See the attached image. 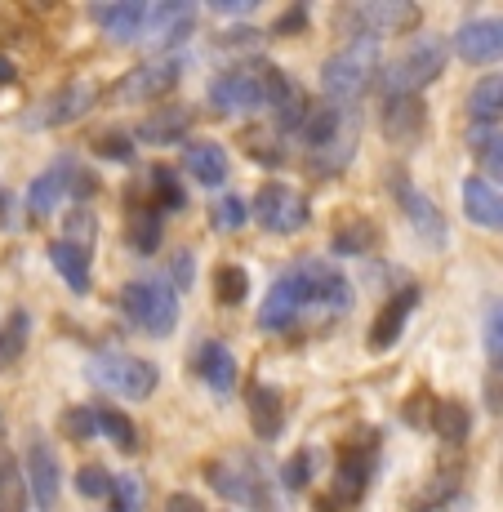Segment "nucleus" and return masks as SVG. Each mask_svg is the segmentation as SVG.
Instances as JSON below:
<instances>
[{"mask_svg":"<svg viewBox=\"0 0 503 512\" xmlns=\"http://www.w3.org/2000/svg\"><path fill=\"white\" fill-rule=\"evenodd\" d=\"M348 299H352L348 277H343L334 263L299 259L290 272H281V277L272 281L268 299H263V308H259V326L268 334H285L299 326L308 312L334 317V312L348 308Z\"/></svg>","mask_w":503,"mask_h":512,"instance_id":"f257e3e1","label":"nucleus"},{"mask_svg":"<svg viewBox=\"0 0 503 512\" xmlns=\"http://www.w3.org/2000/svg\"><path fill=\"white\" fill-rule=\"evenodd\" d=\"M379 76H383L379 41H348L321 63V90H325L330 103L352 107L374 81H379Z\"/></svg>","mask_w":503,"mask_h":512,"instance_id":"f03ea898","label":"nucleus"},{"mask_svg":"<svg viewBox=\"0 0 503 512\" xmlns=\"http://www.w3.org/2000/svg\"><path fill=\"white\" fill-rule=\"evenodd\" d=\"M276 67L272 63H241L232 72L214 76L210 81V103L219 116H245V112H263L272 107V85H276Z\"/></svg>","mask_w":503,"mask_h":512,"instance_id":"7ed1b4c3","label":"nucleus"},{"mask_svg":"<svg viewBox=\"0 0 503 512\" xmlns=\"http://www.w3.org/2000/svg\"><path fill=\"white\" fill-rule=\"evenodd\" d=\"M121 312L134 330L152 334V339H165V334L179 326V290L161 277L130 281L121 290Z\"/></svg>","mask_w":503,"mask_h":512,"instance_id":"20e7f679","label":"nucleus"},{"mask_svg":"<svg viewBox=\"0 0 503 512\" xmlns=\"http://www.w3.org/2000/svg\"><path fill=\"white\" fill-rule=\"evenodd\" d=\"M450 49L441 36H419L406 54L392 67H383V94L388 98H419L423 85H432L441 72H446Z\"/></svg>","mask_w":503,"mask_h":512,"instance_id":"39448f33","label":"nucleus"},{"mask_svg":"<svg viewBox=\"0 0 503 512\" xmlns=\"http://www.w3.org/2000/svg\"><path fill=\"white\" fill-rule=\"evenodd\" d=\"M90 383L107 397L147 401L161 383V370L147 357H130V352H98V357H90Z\"/></svg>","mask_w":503,"mask_h":512,"instance_id":"423d86ee","label":"nucleus"},{"mask_svg":"<svg viewBox=\"0 0 503 512\" xmlns=\"http://www.w3.org/2000/svg\"><path fill=\"white\" fill-rule=\"evenodd\" d=\"M334 23L357 41H379V36H401L419 27V5H410V0H361V5H343Z\"/></svg>","mask_w":503,"mask_h":512,"instance_id":"0eeeda50","label":"nucleus"},{"mask_svg":"<svg viewBox=\"0 0 503 512\" xmlns=\"http://www.w3.org/2000/svg\"><path fill=\"white\" fill-rule=\"evenodd\" d=\"M183 54H152V58H143L138 67H130V72L116 81V90H112V103H121V107H143V103H161L165 94H174L179 90V81H183Z\"/></svg>","mask_w":503,"mask_h":512,"instance_id":"6e6552de","label":"nucleus"},{"mask_svg":"<svg viewBox=\"0 0 503 512\" xmlns=\"http://www.w3.org/2000/svg\"><path fill=\"white\" fill-rule=\"evenodd\" d=\"M250 219L272 236H294L312 223V201L290 183H263L259 192H254Z\"/></svg>","mask_w":503,"mask_h":512,"instance_id":"1a4fd4ad","label":"nucleus"},{"mask_svg":"<svg viewBox=\"0 0 503 512\" xmlns=\"http://www.w3.org/2000/svg\"><path fill=\"white\" fill-rule=\"evenodd\" d=\"M205 481H210L223 499H232V504H250L254 512H276L268 477H263V468L254 464V459L250 464H210L205 468Z\"/></svg>","mask_w":503,"mask_h":512,"instance_id":"9d476101","label":"nucleus"},{"mask_svg":"<svg viewBox=\"0 0 503 512\" xmlns=\"http://www.w3.org/2000/svg\"><path fill=\"white\" fill-rule=\"evenodd\" d=\"M98 103V85L94 81H72L63 90H54L45 103H36V112H27V130H63V125L90 116V107Z\"/></svg>","mask_w":503,"mask_h":512,"instance_id":"9b49d317","label":"nucleus"},{"mask_svg":"<svg viewBox=\"0 0 503 512\" xmlns=\"http://www.w3.org/2000/svg\"><path fill=\"white\" fill-rule=\"evenodd\" d=\"M23 472H27V490H32V504L41 512L58 508V495H63V468H58V455L45 437L27 441V455H23Z\"/></svg>","mask_w":503,"mask_h":512,"instance_id":"f8f14e48","label":"nucleus"},{"mask_svg":"<svg viewBox=\"0 0 503 512\" xmlns=\"http://www.w3.org/2000/svg\"><path fill=\"white\" fill-rule=\"evenodd\" d=\"M196 27V5L192 0H165V5H152V18L143 27V41L156 49V54H174V45H183Z\"/></svg>","mask_w":503,"mask_h":512,"instance_id":"ddd939ff","label":"nucleus"},{"mask_svg":"<svg viewBox=\"0 0 503 512\" xmlns=\"http://www.w3.org/2000/svg\"><path fill=\"white\" fill-rule=\"evenodd\" d=\"M392 192H397L401 210H406L410 228L419 232V241H428L432 250H446V245H450V228H446V219H441L437 205H432L423 192H414V187L406 183V174H392Z\"/></svg>","mask_w":503,"mask_h":512,"instance_id":"4468645a","label":"nucleus"},{"mask_svg":"<svg viewBox=\"0 0 503 512\" xmlns=\"http://www.w3.org/2000/svg\"><path fill=\"white\" fill-rule=\"evenodd\" d=\"M196 125V112L187 103H165V107H152L143 121L134 125V139L147 143V147H174L192 134Z\"/></svg>","mask_w":503,"mask_h":512,"instance_id":"2eb2a0df","label":"nucleus"},{"mask_svg":"<svg viewBox=\"0 0 503 512\" xmlns=\"http://www.w3.org/2000/svg\"><path fill=\"white\" fill-rule=\"evenodd\" d=\"M419 303H423V290H419V285H401V290L392 294L388 303H383L379 317H374V326H370V348H374V352L397 348L401 334H406V321L414 317V308H419Z\"/></svg>","mask_w":503,"mask_h":512,"instance_id":"dca6fc26","label":"nucleus"},{"mask_svg":"<svg viewBox=\"0 0 503 512\" xmlns=\"http://www.w3.org/2000/svg\"><path fill=\"white\" fill-rule=\"evenodd\" d=\"M455 54L472 67H486L503 58V18H468L455 32Z\"/></svg>","mask_w":503,"mask_h":512,"instance_id":"f3484780","label":"nucleus"},{"mask_svg":"<svg viewBox=\"0 0 503 512\" xmlns=\"http://www.w3.org/2000/svg\"><path fill=\"white\" fill-rule=\"evenodd\" d=\"M90 18L112 36V41L130 45V41H143V27H147V18H152V5H147V0H112V5H94Z\"/></svg>","mask_w":503,"mask_h":512,"instance_id":"a211bd4d","label":"nucleus"},{"mask_svg":"<svg viewBox=\"0 0 503 512\" xmlns=\"http://www.w3.org/2000/svg\"><path fill=\"white\" fill-rule=\"evenodd\" d=\"M428 130V107L423 98H383V134L397 147H414Z\"/></svg>","mask_w":503,"mask_h":512,"instance_id":"6ab92c4d","label":"nucleus"},{"mask_svg":"<svg viewBox=\"0 0 503 512\" xmlns=\"http://www.w3.org/2000/svg\"><path fill=\"white\" fill-rule=\"evenodd\" d=\"M196 374L205 379V388L214 397H232L236 392V357L228 352V343H201L196 348Z\"/></svg>","mask_w":503,"mask_h":512,"instance_id":"aec40b11","label":"nucleus"},{"mask_svg":"<svg viewBox=\"0 0 503 512\" xmlns=\"http://www.w3.org/2000/svg\"><path fill=\"white\" fill-rule=\"evenodd\" d=\"M370 472H374V446L348 450V455L339 459V468H334L330 499H339V504H357V499L366 495V486H370Z\"/></svg>","mask_w":503,"mask_h":512,"instance_id":"412c9836","label":"nucleus"},{"mask_svg":"<svg viewBox=\"0 0 503 512\" xmlns=\"http://www.w3.org/2000/svg\"><path fill=\"white\" fill-rule=\"evenodd\" d=\"M308 116H312L308 94H303L299 85L281 72V76H276V85H272V121H276V130H281V134H299Z\"/></svg>","mask_w":503,"mask_h":512,"instance_id":"4be33fe9","label":"nucleus"},{"mask_svg":"<svg viewBox=\"0 0 503 512\" xmlns=\"http://www.w3.org/2000/svg\"><path fill=\"white\" fill-rule=\"evenodd\" d=\"M183 170L205 187H223L232 179V161L219 143H187L183 147Z\"/></svg>","mask_w":503,"mask_h":512,"instance_id":"5701e85b","label":"nucleus"},{"mask_svg":"<svg viewBox=\"0 0 503 512\" xmlns=\"http://www.w3.org/2000/svg\"><path fill=\"white\" fill-rule=\"evenodd\" d=\"M463 214H468L477 228L503 232V196L495 183L486 179H463Z\"/></svg>","mask_w":503,"mask_h":512,"instance_id":"b1692460","label":"nucleus"},{"mask_svg":"<svg viewBox=\"0 0 503 512\" xmlns=\"http://www.w3.org/2000/svg\"><path fill=\"white\" fill-rule=\"evenodd\" d=\"M245 410H250V428L259 432L263 441H272L276 432H281L285 401H281L276 388H268V383H250V392H245Z\"/></svg>","mask_w":503,"mask_h":512,"instance_id":"393cba45","label":"nucleus"},{"mask_svg":"<svg viewBox=\"0 0 503 512\" xmlns=\"http://www.w3.org/2000/svg\"><path fill=\"white\" fill-rule=\"evenodd\" d=\"M49 263H54V272L67 281V290L72 294H90V250L76 241H54L49 245Z\"/></svg>","mask_w":503,"mask_h":512,"instance_id":"a878e982","label":"nucleus"},{"mask_svg":"<svg viewBox=\"0 0 503 512\" xmlns=\"http://www.w3.org/2000/svg\"><path fill=\"white\" fill-rule=\"evenodd\" d=\"M63 196H72V192H67V156H58L41 179L27 187V210H32V219H49Z\"/></svg>","mask_w":503,"mask_h":512,"instance_id":"bb28decb","label":"nucleus"},{"mask_svg":"<svg viewBox=\"0 0 503 512\" xmlns=\"http://www.w3.org/2000/svg\"><path fill=\"white\" fill-rule=\"evenodd\" d=\"M468 116L477 125H495L499 116H503V72H490V76H481L477 85H472V94H468Z\"/></svg>","mask_w":503,"mask_h":512,"instance_id":"cd10ccee","label":"nucleus"},{"mask_svg":"<svg viewBox=\"0 0 503 512\" xmlns=\"http://www.w3.org/2000/svg\"><path fill=\"white\" fill-rule=\"evenodd\" d=\"M432 432H437L446 446H463L472 432V415L463 401H437V410H432Z\"/></svg>","mask_w":503,"mask_h":512,"instance_id":"c85d7f7f","label":"nucleus"},{"mask_svg":"<svg viewBox=\"0 0 503 512\" xmlns=\"http://www.w3.org/2000/svg\"><path fill=\"white\" fill-rule=\"evenodd\" d=\"M32 490H27V472L18 468V459L0 455V512H27Z\"/></svg>","mask_w":503,"mask_h":512,"instance_id":"c756f323","label":"nucleus"},{"mask_svg":"<svg viewBox=\"0 0 503 512\" xmlns=\"http://www.w3.org/2000/svg\"><path fill=\"white\" fill-rule=\"evenodd\" d=\"M472 156H477L486 183L490 179L503 183V134L499 130H486V125H477V130H472Z\"/></svg>","mask_w":503,"mask_h":512,"instance_id":"7c9ffc66","label":"nucleus"},{"mask_svg":"<svg viewBox=\"0 0 503 512\" xmlns=\"http://www.w3.org/2000/svg\"><path fill=\"white\" fill-rule=\"evenodd\" d=\"M161 219H165V214L156 210V205H143V210L130 214V245H134V254H156V245H161Z\"/></svg>","mask_w":503,"mask_h":512,"instance_id":"2f4dec72","label":"nucleus"},{"mask_svg":"<svg viewBox=\"0 0 503 512\" xmlns=\"http://www.w3.org/2000/svg\"><path fill=\"white\" fill-rule=\"evenodd\" d=\"M152 196H156V210L161 214H179L183 205H187V192H183V183H179V174L170 170V165H156L152 170Z\"/></svg>","mask_w":503,"mask_h":512,"instance_id":"473e14b6","label":"nucleus"},{"mask_svg":"<svg viewBox=\"0 0 503 512\" xmlns=\"http://www.w3.org/2000/svg\"><path fill=\"white\" fill-rule=\"evenodd\" d=\"M214 294H219V303H245V294H250V272L241 268V263H223L219 272H214Z\"/></svg>","mask_w":503,"mask_h":512,"instance_id":"72a5a7b5","label":"nucleus"},{"mask_svg":"<svg viewBox=\"0 0 503 512\" xmlns=\"http://www.w3.org/2000/svg\"><path fill=\"white\" fill-rule=\"evenodd\" d=\"M98 428H103L107 437H112L116 446L125 450V455H130V450H138V432H134V423L125 419L116 406H98Z\"/></svg>","mask_w":503,"mask_h":512,"instance_id":"f704fd0d","label":"nucleus"},{"mask_svg":"<svg viewBox=\"0 0 503 512\" xmlns=\"http://www.w3.org/2000/svg\"><path fill=\"white\" fill-rule=\"evenodd\" d=\"M143 481L134 477V472H125V477H116L112 486V499H107V512H143Z\"/></svg>","mask_w":503,"mask_h":512,"instance_id":"c9c22d12","label":"nucleus"},{"mask_svg":"<svg viewBox=\"0 0 503 512\" xmlns=\"http://www.w3.org/2000/svg\"><path fill=\"white\" fill-rule=\"evenodd\" d=\"M374 241H379V232L370 223H348V228L334 232V254H366L374 250Z\"/></svg>","mask_w":503,"mask_h":512,"instance_id":"e433bc0d","label":"nucleus"},{"mask_svg":"<svg viewBox=\"0 0 503 512\" xmlns=\"http://www.w3.org/2000/svg\"><path fill=\"white\" fill-rule=\"evenodd\" d=\"M63 432H67L72 441L98 437V432H103V428H98V406H72V410L63 415Z\"/></svg>","mask_w":503,"mask_h":512,"instance_id":"4c0bfd02","label":"nucleus"},{"mask_svg":"<svg viewBox=\"0 0 503 512\" xmlns=\"http://www.w3.org/2000/svg\"><path fill=\"white\" fill-rule=\"evenodd\" d=\"M245 219H250V205H245L241 196H223V201L210 210V223H214L219 232H236V228H245Z\"/></svg>","mask_w":503,"mask_h":512,"instance_id":"58836bf2","label":"nucleus"},{"mask_svg":"<svg viewBox=\"0 0 503 512\" xmlns=\"http://www.w3.org/2000/svg\"><path fill=\"white\" fill-rule=\"evenodd\" d=\"M112 486L116 477H107V468H81L76 472V490L85 499H112Z\"/></svg>","mask_w":503,"mask_h":512,"instance_id":"ea45409f","label":"nucleus"},{"mask_svg":"<svg viewBox=\"0 0 503 512\" xmlns=\"http://www.w3.org/2000/svg\"><path fill=\"white\" fill-rule=\"evenodd\" d=\"M94 152L98 156H103V161H116V165H130L134 161V143L130 139H125V134H98V139H94Z\"/></svg>","mask_w":503,"mask_h":512,"instance_id":"a19ab883","label":"nucleus"},{"mask_svg":"<svg viewBox=\"0 0 503 512\" xmlns=\"http://www.w3.org/2000/svg\"><path fill=\"white\" fill-rule=\"evenodd\" d=\"M23 339H27V312H14L9 326L0 330V361H14L23 352Z\"/></svg>","mask_w":503,"mask_h":512,"instance_id":"79ce46f5","label":"nucleus"},{"mask_svg":"<svg viewBox=\"0 0 503 512\" xmlns=\"http://www.w3.org/2000/svg\"><path fill=\"white\" fill-rule=\"evenodd\" d=\"M312 481V450H299V455H290V464L281 468V486L285 490H303Z\"/></svg>","mask_w":503,"mask_h":512,"instance_id":"37998d69","label":"nucleus"},{"mask_svg":"<svg viewBox=\"0 0 503 512\" xmlns=\"http://www.w3.org/2000/svg\"><path fill=\"white\" fill-rule=\"evenodd\" d=\"M486 352H490V361L503 370V303H495L490 317H486Z\"/></svg>","mask_w":503,"mask_h":512,"instance_id":"c03bdc74","label":"nucleus"},{"mask_svg":"<svg viewBox=\"0 0 503 512\" xmlns=\"http://www.w3.org/2000/svg\"><path fill=\"white\" fill-rule=\"evenodd\" d=\"M94 174L85 170L81 161H76V156H67V192L76 196V201H85V196H94Z\"/></svg>","mask_w":503,"mask_h":512,"instance_id":"a18cd8bd","label":"nucleus"},{"mask_svg":"<svg viewBox=\"0 0 503 512\" xmlns=\"http://www.w3.org/2000/svg\"><path fill=\"white\" fill-rule=\"evenodd\" d=\"M67 241H76V245L90 250V241H94V214L90 210H76L72 219H67Z\"/></svg>","mask_w":503,"mask_h":512,"instance_id":"49530a36","label":"nucleus"},{"mask_svg":"<svg viewBox=\"0 0 503 512\" xmlns=\"http://www.w3.org/2000/svg\"><path fill=\"white\" fill-rule=\"evenodd\" d=\"M263 32H254V27H232V32H223L219 49H250L254 41H259Z\"/></svg>","mask_w":503,"mask_h":512,"instance_id":"de8ad7c7","label":"nucleus"},{"mask_svg":"<svg viewBox=\"0 0 503 512\" xmlns=\"http://www.w3.org/2000/svg\"><path fill=\"white\" fill-rule=\"evenodd\" d=\"M303 27H308V9L303 5H294L290 14H281L276 18V36H290V32H303Z\"/></svg>","mask_w":503,"mask_h":512,"instance_id":"09e8293b","label":"nucleus"},{"mask_svg":"<svg viewBox=\"0 0 503 512\" xmlns=\"http://www.w3.org/2000/svg\"><path fill=\"white\" fill-rule=\"evenodd\" d=\"M165 512H205L201 499L187 495V490H179V495H170V504H165Z\"/></svg>","mask_w":503,"mask_h":512,"instance_id":"8fccbe9b","label":"nucleus"},{"mask_svg":"<svg viewBox=\"0 0 503 512\" xmlns=\"http://www.w3.org/2000/svg\"><path fill=\"white\" fill-rule=\"evenodd\" d=\"M214 14H250L254 0H210Z\"/></svg>","mask_w":503,"mask_h":512,"instance_id":"3c124183","label":"nucleus"},{"mask_svg":"<svg viewBox=\"0 0 503 512\" xmlns=\"http://www.w3.org/2000/svg\"><path fill=\"white\" fill-rule=\"evenodd\" d=\"M174 281H179V290H187V281H192V254H179V259H174Z\"/></svg>","mask_w":503,"mask_h":512,"instance_id":"603ef678","label":"nucleus"},{"mask_svg":"<svg viewBox=\"0 0 503 512\" xmlns=\"http://www.w3.org/2000/svg\"><path fill=\"white\" fill-rule=\"evenodd\" d=\"M14 76H18V72H14V63H9L5 54H0V85H14Z\"/></svg>","mask_w":503,"mask_h":512,"instance_id":"864d4df0","label":"nucleus"},{"mask_svg":"<svg viewBox=\"0 0 503 512\" xmlns=\"http://www.w3.org/2000/svg\"><path fill=\"white\" fill-rule=\"evenodd\" d=\"M5 210H9V196H5V187H0V219H5Z\"/></svg>","mask_w":503,"mask_h":512,"instance_id":"5fc2aeb1","label":"nucleus"},{"mask_svg":"<svg viewBox=\"0 0 503 512\" xmlns=\"http://www.w3.org/2000/svg\"><path fill=\"white\" fill-rule=\"evenodd\" d=\"M0 432H5V419H0Z\"/></svg>","mask_w":503,"mask_h":512,"instance_id":"6e6d98bb","label":"nucleus"}]
</instances>
